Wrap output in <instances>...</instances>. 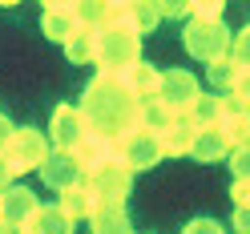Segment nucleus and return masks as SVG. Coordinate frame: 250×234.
<instances>
[{
	"instance_id": "f257e3e1",
	"label": "nucleus",
	"mask_w": 250,
	"mask_h": 234,
	"mask_svg": "<svg viewBox=\"0 0 250 234\" xmlns=\"http://www.w3.org/2000/svg\"><path fill=\"white\" fill-rule=\"evenodd\" d=\"M137 109H142V101L121 85L117 73H97L81 93V113H85L89 133L113 137V142L121 133L137 129Z\"/></svg>"
},
{
	"instance_id": "f03ea898",
	"label": "nucleus",
	"mask_w": 250,
	"mask_h": 234,
	"mask_svg": "<svg viewBox=\"0 0 250 234\" xmlns=\"http://www.w3.org/2000/svg\"><path fill=\"white\" fill-rule=\"evenodd\" d=\"M137 61H142V37L137 33H129L125 24H109L97 33L93 65H101V73H125Z\"/></svg>"
},
{
	"instance_id": "7ed1b4c3",
	"label": "nucleus",
	"mask_w": 250,
	"mask_h": 234,
	"mask_svg": "<svg viewBox=\"0 0 250 234\" xmlns=\"http://www.w3.org/2000/svg\"><path fill=\"white\" fill-rule=\"evenodd\" d=\"M49 153H53L49 133H41L37 126H17L8 137V149H4V166H8L12 178H21L28 170H41Z\"/></svg>"
},
{
	"instance_id": "20e7f679",
	"label": "nucleus",
	"mask_w": 250,
	"mask_h": 234,
	"mask_svg": "<svg viewBox=\"0 0 250 234\" xmlns=\"http://www.w3.org/2000/svg\"><path fill=\"white\" fill-rule=\"evenodd\" d=\"M182 41H186V53H190L194 61H202V65H214V61L230 57L234 33H230L222 21H214V24H206V21H186Z\"/></svg>"
},
{
	"instance_id": "39448f33",
	"label": "nucleus",
	"mask_w": 250,
	"mask_h": 234,
	"mask_svg": "<svg viewBox=\"0 0 250 234\" xmlns=\"http://www.w3.org/2000/svg\"><path fill=\"white\" fill-rule=\"evenodd\" d=\"M129 186H133V174H129L121 162H105V166H97V170H89V174H85V190L93 194V202H97V206H105V202L125 206Z\"/></svg>"
},
{
	"instance_id": "423d86ee",
	"label": "nucleus",
	"mask_w": 250,
	"mask_h": 234,
	"mask_svg": "<svg viewBox=\"0 0 250 234\" xmlns=\"http://www.w3.org/2000/svg\"><path fill=\"white\" fill-rule=\"evenodd\" d=\"M202 97V85L190 69H169L162 73V89H158V101L169 109L174 117H190V109L198 105Z\"/></svg>"
},
{
	"instance_id": "0eeeda50",
	"label": "nucleus",
	"mask_w": 250,
	"mask_h": 234,
	"mask_svg": "<svg viewBox=\"0 0 250 234\" xmlns=\"http://www.w3.org/2000/svg\"><path fill=\"white\" fill-rule=\"evenodd\" d=\"M162 158H166L162 142L153 133H146V129H129V133L117 137V162L129 170V174H137V170H153Z\"/></svg>"
},
{
	"instance_id": "6e6552de",
	"label": "nucleus",
	"mask_w": 250,
	"mask_h": 234,
	"mask_svg": "<svg viewBox=\"0 0 250 234\" xmlns=\"http://www.w3.org/2000/svg\"><path fill=\"white\" fill-rule=\"evenodd\" d=\"M85 133H89V126H85V113H81V105H57L53 109V117H49V142H53V149H65V153H73L77 146L85 142Z\"/></svg>"
},
{
	"instance_id": "1a4fd4ad",
	"label": "nucleus",
	"mask_w": 250,
	"mask_h": 234,
	"mask_svg": "<svg viewBox=\"0 0 250 234\" xmlns=\"http://www.w3.org/2000/svg\"><path fill=\"white\" fill-rule=\"evenodd\" d=\"M218 133L226 137V146L230 149H242V146H250V109L234 97V93H226L222 97V117H218V126H214Z\"/></svg>"
},
{
	"instance_id": "9d476101",
	"label": "nucleus",
	"mask_w": 250,
	"mask_h": 234,
	"mask_svg": "<svg viewBox=\"0 0 250 234\" xmlns=\"http://www.w3.org/2000/svg\"><path fill=\"white\" fill-rule=\"evenodd\" d=\"M41 182L61 194V190H69V186H81L85 182V170H81V162H77L73 153L53 149L49 158H44V166H41Z\"/></svg>"
},
{
	"instance_id": "9b49d317",
	"label": "nucleus",
	"mask_w": 250,
	"mask_h": 234,
	"mask_svg": "<svg viewBox=\"0 0 250 234\" xmlns=\"http://www.w3.org/2000/svg\"><path fill=\"white\" fill-rule=\"evenodd\" d=\"M41 210V198L28 190V186H8V190H0V222L21 230L28 218Z\"/></svg>"
},
{
	"instance_id": "f8f14e48",
	"label": "nucleus",
	"mask_w": 250,
	"mask_h": 234,
	"mask_svg": "<svg viewBox=\"0 0 250 234\" xmlns=\"http://www.w3.org/2000/svg\"><path fill=\"white\" fill-rule=\"evenodd\" d=\"M121 77V85L133 93L137 101H153L158 97V89H162V69H153L149 61H137V65H129L125 73H117Z\"/></svg>"
},
{
	"instance_id": "ddd939ff",
	"label": "nucleus",
	"mask_w": 250,
	"mask_h": 234,
	"mask_svg": "<svg viewBox=\"0 0 250 234\" xmlns=\"http://www.w3.org/2000/svg\"><path fill=\"white\" fill-rule=\"evenodd\" d=\"M73 158L81 162V170L89 174V170H97L105 162H117V142L113 137H101V133H85V142L73 149Z\"/></svg>"
},
{
	"instance_id": "4468645a",
	"label": "nucleus",
	"mask_w": 250,
	"mask_h": 234,
	"mask_svg": "<svg viewBox=\"0 0 250 234\" xmlns=\"http://www.w3.org/2000/svg\"><path fill=\"white\" fill-rule=\"evenodd\" d=\"M194 133H198V126H194L190 117H174V121H169V129L158 137L162 153H166V158H186L190 146H194Z\"/></svg>"
},
{
	"instance_id": "2eb2a0df",
	"label": "nucleus",
	"mask_w": 250,
	"mask_h": 234,
	"mask_svg": "<svg viewBox=\"0 0 250 234\" xmlns=\"http://www.w3.org/2000/svg\"><path fill=\"white\" fill-rule=\"evenodd\" d=\"M57 210L69 218V222L77 226V222H85V218H93V210H97V202H93V194L85 190V182L81 186H69V190H61V198H57Z\"/></svg>"
},
{
	"instance_id": "dca6fc26",
	"label": "nucleus",
	"mask_w": 250,
	"mask_h": 234,
	"mask_svg": "<svg viewBox=\"0 0 250 234\" xmlns=\"http://www.w3.org/2000/svg\"><path fill=\"white\" fill-rule=\"evenodd\" d=\"M41 28H44V37H53V41L65 44L81 24H77L73 4H49V8H44V17H41Z\"/></svg>"
},
{
	"instance_id": "f3484780",
	"label": "nucleus",
	"mask_w": 250,
	"mask_h": 234,
	"mask_svg": "<svg viewBox=\"0 0 250 234\" xmlns=\"http://www.w3.org/2000/svg\"><path fill=\"white\" fill-rule=\"evenodd\" d=\"M89 222H93V234H133L129 214H125V206H117V202H105V206H97Z\"/></svg>"
},
{
	"instance_id": "a211bd4d",
	"label": "nucleus",
	"mask_w": 250,
	"mask_h": 234,
	"mask_svg": "<svg viewBox=\"0 0 250 234\" xmlns=\"http://www.w3.org/2000/svg\"><path fill=\"white\" fill-rule=\"evenodd\" d=\"M21 234H73V222H69L57 206H41V210L21 226Z\"/></svg>"
},
{
	"instance_id": "6ab92c4d",
	"label": "nucleus",
	"mask_w": 250,
	"mask_h": 234,
	"mask_svg": "<svg viewBox=\"0 0 250 234\" xmlns=\"http://www.w3.org/2000/svg\"><path fill=\"white\" fill-rule=\"evenodd\" d=\"M226 153H230V146H226V137L218 133V129H198V133H194L190 158H198L202 166H206V162H222Z\"/></svg>"
},
{
	"instance_id": "aec40b11",
	"label": "nucleus",
	"mask_w": 250,
	"mask_h": 234,
	"mask_svg": "<svg viewBox=\"0 0 250 234\" xmlns=\"http://www.w3.org/2000/svg\"><path fill=\"white\" fill-rule=\"evenodd\" d=\"M169 121H174V113L153 97V101H142V109H137V129H146V133H153V137H162L166 129H169Z\"/></svg>"
},
{
	"instance_id": "412c9836",
	"label": "nucleus",
	"mask_w": 250,
	"mask_h": 234,
	"mask_svg": "<svg viewBox=\"0 0 250 234\" xmlns=\"http://www.w3.org/2000/svg\"><path fill=\"white\" fill-rule=\"evenodd\" d=\"M77 12V24L89 28V33H101V28H109V21H113V4H73Z\"/></svg>"
},
{
	"instance_id": "4be33fe9",
	"label": "nucleus",
	"mask_w": 250,
	"mask_h": 234,
	"mask_svg": "<svg viewBox=\"0 0 250 234\" xmlns=\"http://www.w3.org/2000/svg\"><path fill=\"white\" fill-rule=\"evenodd\" d=\"M218 117H222V97H218V93H202L198 105L190 109V121H194L198 129H214Z\"/></svg>"
},
{
	"instance_id": "5701e85b",
	"label": "nucleus",
	"mask_w": 250,
	"mask_h": 234,
	"mask_svg": "<svg viewBox=\"0 0 250 234\" xmlns=\"http://www.w3.org/2000/svg\"><path fill=\"white\" fill-rule=\"evenodd\" d=\"M65 53L73 65H89L93 53H97V33H89V28H77V33L65 41Z\"/></svg>"
},
{
	"instance_id": "b1692460",
	"label": "nucleus",
	"mask_w": 250,
	"mask_h": 234,
	"mask_svg": "<svg viewBox=\"0 0 250 234\" xmlns=\"http://www.w3.org/2000/svg\"><path fill=\"white\" fill-rule=\"evenodd\" d=\"M206 77H210V85H214V89H222V93H234V85H238L242 69L234 65L230 57H222V61H214V65L206 69Z\"/></svg>"
},
{
	"instance_id": "393cba45",
	"label": "nucleus",
	"mask_w": 250,
	"mask_h": 234,
	"mask_svg": "<svg viewBox=\"0 0 250 234\" xmlns=\"http://www.w3.org/2000/svg\"><path fill=\"white\" fill-rule=\"evenodd\" d=\"M230 61H234L242 73H250V24L242 28L238 37H234V44H230Z\"/></svg>"
},
{
	"instance_id": "a878e982",
	"label": "nucleus",
	"mask_w": 250,
	"mask_h": 234,
	"mask_svg": "<svg viewBox=\"0 0 250 234\" xmlns=\"http://www.w3.org/2000/svg\"><path fill=\"white\" fill-rule=\"evenodd\" d=\"M230 174H234V182H246L250 186V146L230 149Z\"/></svg>"
},
{
	"instance_id": "bb28decb",
	"label": "nucleus",
	"mask_w": 250,
	"mask_h": 234,
	"mask_svg": "<svg viewBox=\"0 0 250 234\" xmlns=\"http://www.w3.org/2000/svg\"><path fill=\"white\" fill-rule=\"evenodd\" d=\"M222 12H226L222 0H206V4H190V21H206V24H214V21H222Z\"/></svg>"
},
{
	"instance_id": "cd10ccee",
	"label": "nucleus",
	"mask_w": 250,
	"mask_h": 234,
	"mask_svg": "<svg viewBox=\"0 0 250 234\" xmlns=\"http://www.w3.org/2000/svg\"><path fill=\"white\" fill-rule=\"evenodd\" d=\"M182 234H226L218 218H190V222L182 226Z\"/></svg>"
},
{
	"instance_id": "c85d7f7f",
	"label": "nucleus",
	"mask_w": 250,
	"mask_h": 234,
	"mask_svg": "<svg viewBox=\"0 0 250 234\" xmlns=\"http://www.w3.org/2000/svg\"><path fill=\"white\" fill-rule=\"evenodd\" d=\"M234 234H250V206H234Z\"/></svg>"
},
{
	"instance_id": "c756f323",
	"label": "nucleus",
	"mask_w": 250,
	"mask_h": 234,
	"mask_svg": "<svg viewBox=\"0 0 250 234\" xmlns=\"http://www.w3.org/2000/svg\"><path fill=\"white\" fill-rule=\"evenodd\" d=\"M158 12H162V17H169V21H190V4H158Z\"/></svg>"
},
{
	"instance_id": "7c9ffc66",
	"label": "nucleus",
	"mask_w": 250,
	"mask_h": 234,
	"mask_svg": "<svg viewBox=\"0 0 250 234\" xmlns=\"http://www.w3.org/2000/svg\"><path fill=\"white\" fill-rule=\"evenodd\" d=\"M230 202H234V206H250V186L246 182H234L230 186Z\"/></svg>"
},
{
	"instance_id": "2f4dec72",
	"label": "nucleus",
	"mask_w": 250,
	"mask_h": 234,
	"mask_svg": "<svg viewBox=\"0 0 250 234\" xmlns=\"http://www.w3.org/2000/svg\"><path fill=\"white\" fill-rule=\"evenodd\" d=\"M234 97H238V101L250 109V73H242V77H238V85H234Z\"/></svg>"
},
{
	"instance_id": "473e14b6",
	"label": "nucleus",
	"mask_w": 250,
	"mask_h": 234,
	"mask_svg": "<svg viewBox=\"0 0 250 234\" xmlns=\"http://www.w3.org/2000/svg\"><path fill=\"white\" fill-rule=\"evenodd\" d=\"M12 129H17V126H12L8 117H0V158H4V149H8V137H12Z\"/></svg>"
},
{
	"instance_id": "72a5a7b5",
	"label": "nucleus",
	"mask_w": 250,
	"mask_h": 234,
	"mask_svg": "<svg viewBox=\"0 0 250 234\" xmlns=\"http://www.w3.org/2000/svg\"><path fill=\"white\" fill-rule=\"evenodd\" d=\"M8 178H12V174H8V166H4V158H0V190H8Z\"/></svg>"
},
{
	"instance_id": "f704fd0d",
	"label": "nucleus",
	"mask_w": 250,
	"mask_h": 234,
	"mask_svg": "<svg viewBox=\"0 0 250 234\" xmlns=\"http://www.w3.org/2000/svg\"><path fill=\"white\" fill-rule=\"evenodd\" d=\"M0 234H17V230H12V226H4V222H0Z\"/></svg>"
}]
</instances>
